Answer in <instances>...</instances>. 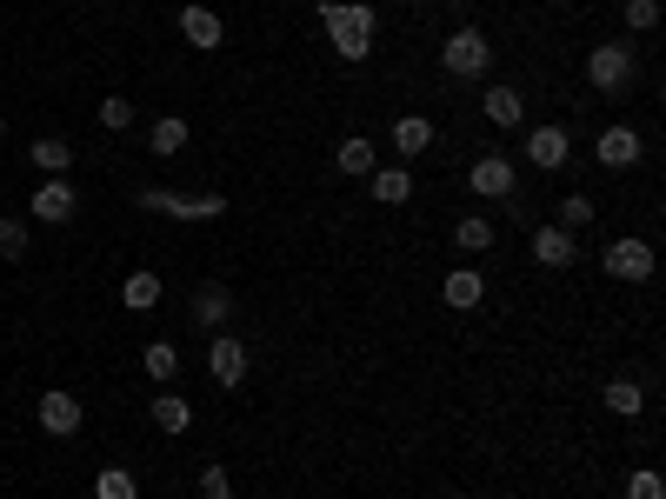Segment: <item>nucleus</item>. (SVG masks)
Here are the masks:
<instances>
[{"label":"nucleus","mask_w":666,"mask_h":499,"mask_svg":"<svg viewBox=\"0 0 666 499\" xmlns=\"http://www.w3.org/2000/svg\"><path fill=\"white\" fill-rule=\"evenodd\" d=\"M320 27H326V40H333L341 60H367L374 34H380V14L367 0H320Z\"/></svg>","instance_id":"f257e3e1"},{"label":"nucleus","mask_w":666,"mask_h":499,"mask_svg":"<svg viewBox=\"0 0 666 499\" xmlns=\"http://www.w3.org/2000/svg\"><path fill=\"white\" fill-rule=\"evenodd\" d=\"M440 67H447L453 80H480V73L493 67V40H486L480 27H453V34L440 40Z\"/></svg>","instance_id":"f03ea898"},{"label":"nucleus","mask_w":666,"mask_h":499,"mask_svg":"<svg viewBox=\"0 0 666 499\" xmlns=\"http://www.w3.org/2000/svg\"><path fill=\"white\" fill-rule=\"evenodd\" d=\"M140 207H147V213H174V220H220V213H227L220 194H166V187H147Z\"/></svg>","instance_id":"7ed1b4c3"},{"label":"nucleus","mask_w":666,"mask_h":499,"mask_svg":"<svg viewBox=\"0 0 666 499\" xmlns=\"http://www.w3.org/2000/svg\"><path fill=\"white\" fill-rule=\"evenodd\" d=\"M27 213H34L41 227H67V220L80 213V194H73V181H67V174H47V181L34 187V200H27Z\"/></svg>","instance_id":"20e7f679"},{"label":"nucleus","mask_w":666,"mask_h":499,"mask_svg":"<svg viewBox=\"0 0 666 499\" xmlns=\"http://www.w3.org/2000/svg\"><path fill=\"white\" fill-rule=\"evenodd\" d=\"M587 80H594L600 94H620L627 80H633V47H627V40H600V47L587 54Z\"/></svg>","instance_id":"39448f33"},{"label":"nucleus","mask_w":666,"mask_h":499,"mask_svg":"<svg viewBox=\"0 0 666 499\" xmlns=\"http://www.w3.org/2000/svg\"><path fill=\"white\" fill-rule=\"evenodd\" d=\"M467 187H473L480 200H514L520 174H514V160H507V153H480V160L467 166Z\"/></svg>","instance_id":"423d86ee"},{"label":"nucleus","mask_w":666,"mask_h":499,"mask_svg":"<svg viewBox=\"0 0 666 499\" xmlns=\"http://www.w3.org/2000/svg\"><path fill=\"white\" fill-rule=\"evenodd\" d=\"M600 267H607L613 280H646V274H653V240H640V233H620V240H607Z\"/></svg>","instance_id":"0eeeda50"},{"label":"nucleus","mask_w":666,"mask_h":499,"mask_svg":"<svg viewBox=\"0 0 666 499\" xmlns=\"http://www.w3.org/2000/svg\"><path fill=\"white\" fill-rule=\"evenodd\" d=\"M527 160L540 166V174H560V166L573 160V134H566V127H553V120H547V127H533V134H527Z\"/></svg>","instance_id":"6e6552de"},{"label":"nucleus","mask_w":666,"mask_h":499,"mask_svg":"<svg viewBox=\"0 0 666 499\" xmlns=\"http://www.w3.org/2000/svg\"><path fill=\"white\" fill-rule=\"evenodd\" d=\"M207 373H214L220 386H240V380H246V340L214 333V340H207Z\"/></svg>","instance_id":"1a4fd4ad"},{"label":"nucleus","mask_w":666,"mask_h":499,"mask_svg":"<svg viewBox=\"0 0 666 499\" xmlns=\"http://www.w3.org/2000/svg\"><path fill=\"white\" fill-rule=\"evenodd\" d=\"M527 254H533L540 267H553V274H560V267H573L579 246H573V233H566V227H553V220H547V227H533V233H527Z\"/></svg>","instance_id":"9d476101"},{"label":"nucleus","mask_w":666,"mask_h":499,"mask_svg":"<svg viewBox=\"0 0 666 499\" xmlns=\"http://www.w3.org/2000/svg\"><path fill=\"white\" fill-rule=\"evenodd\" d=\"M640 153H646V140H640L633 127H607V134L594 140V160H600V166H613V174L640 166Z\"/></svg>","instance_id":"9b49d317"},{"label":"nucleus","mask_w":666,"mask_h":499,"mask_svg":"<svg viewBox=\"0 0 666 499\" xmlns=\"http://www.w3.org/2000/svg\"><path fill=\"white\" fill-rule=\"evenodd\" d=\"M41 433H54V440L80 433V399H73V393H60V386L41 393Z\"/></svg>","instance_id":"f8f14e48"},{"label":"nucleus","mask_w":666,"mask_h":499,"mask_svg":"<svg viewBox=\"0 0 666 499\" xmlns=\"http://www.w3.org/2000/svg\"><path fill=\"white\" fill-rule=\"evenodd\" d=\"M181 34H187V47H200V54H214V47H227V27H220V14L214 8H181Z\"/></svg>","instance_id":"ddd939ff"},{"label":"nucleus","mask_w":666,"mask_h":499,"mask_svg":"<svg viewBox=\"0 0 666 499\" xmlns=\"http://www.w3.org/2000/svg\"><path fill=\"white\" fill-rule=\"evenodd\" d=\"M333 166H341V174H347V181H367V174H374V166H380V147H374L367 134H347L341 147H333Z\"/></svg>","instance_id":"4468645a"},{"label":"nucleus","mask_w":666,"mask_h":499,"mask_svg":"<svg viewBox=\"0 0 666 499\" xmlns=\"http://www.w3.org/2000/svg\"><path fill=\"white\" fill-rule=\"evenodd\" d=\"M427 147H434V120H427V114H400V120H393V153H400V160H421Z\"/></svg>","instance_id":"2eb2a0df"},{"label":"nucleus","mask_w":666,"mask_h":499,"mask_svg":"<svg viewBox=\"0 0 666 499\" xmlns=\"http://www.w3.org/2000/svg\"><path fill=\"white\" fill-rule=\"evenodd\" d=\"M440 300H447V306H460V313H473V306L486 300V280H480V267H453V274L440 280Z\"/></svg>","instance_id":"dca6fc26"},{"label":"nucleus","mask_w":666,"mask_h":499,"mask_svg":"<svg viewBox=\"0 0 666 499\" xmlns=\"http://www.w3.org/2000/svg\"><path fill=\"white\" fill-rule=\"evenodd\" d=\"M187 313H194V326H207V333H220V320L233 313V293H227L220 280H207V287H194V306H187Z\"/></svg>","instance_id":"f3484780"},{"label":"nucleus","mask_w":666,"mask_h":499,"mask_svg":"<svg viewBox=\"0 0 666 499\" xmlns=\"http://www.w3.org/2000/svg\"><path fill=\"white\" fill-rule=\"evenodd\" d=\"M147 413H153V427H160V433H187V427H194V406H187L181 393H153Z\"/></svg>","instance_id":"a211bd4d"},{"label":"nucleus","mask_w":666,"mask_h":499,"mask_svg":"<svg viewBox=\"0 0 666 499\" xmlns=\"http://www.w3.org/2000/svg\"><path fill=\"white\" fill-rule=\"evenodd\" d=\"M187 147V120L181 114H160L153 127H147V153H160V160H174Z\"/></svg>","instance_id":"6ab92c4d"},{"label":"nucleus","mask_w":666,"mask_h":499,"mask_svg":"<svg viewBox=\"0 0 666 499\" xmlns=\"http://www.w3.org/2000/svg\"><path fill=\"white\" fill-rule=\"evenodd\" d=\"M480 107H486V120H493V127H520L527 94H520V88H486V101H480Z\"/></svg>","instance_id":"aec40b11"},{"label":"nucleus","mask_w":666,"mask_h":499,"mask_svg":"<svg viewBox=\"0 0 666 499\" xmlns=\"http://www.w3.org/2000/svg\"><path fill=\"white\" fill-rule=\"evenodd\" d=\"M374 200L380 207H406V194H413V174H406V166H374Z\"/></svg>","instance_id":"412c9836"},{"label":"nucleus","mask_w":666,"mask_h":499,"mask_svg":"<svg viewBox=\"0 0 666 499\" xmlns=\"http://www.w3.org/2000/svg\"><path fill=\"white\" fill-rule=\"evenodd\" d=\"M140 367H147V380H160V386H166V380L181 373V347H174V340H153V347L140 353Z\"/></svg>","instance_id":"4be33fe9"},{"label":"nucleus","mask_w":666,"mask_h":499,"mask_svg":"<svg viewBox=\"0 0 666 499\" xmlns=\"http://www.w3.org/2000/svg\"><path fill=\"white\" fill-rule=\"evenodd\" d=\"M94 499H140V479L127 466H101L94 473Z\"/></svg>","instance_id":"5701e85b"},{"label":"nucleus","mask_w":666,"mask_h":499,"mask_svg":"<svg viewBox=\"0 0 666 499\" xmlns=\"http://www.w3.org/2000/svg\"><path fill=\"white\" fill-rule=\"evenodd\" d=\"M607 413H620V420H640L646 413V393L633 380H607Z\"/></svg>","instance_id":"b1692460"},{"label":"nucleus","mask_w":666,"mask_h":499,"mask_svg":"<svg viewBox=\"0 0 666 499\" xmlns=\"http://www.w3.org/2000/svg\"><path fill=\"white\" fill-rule=\"evenodd\" d=\"M120 300H127L134 313H153V306H160V274H127Z\"/></svg>","instance_id":"393cba45"},{"label":"nucleus","mask_w":666,"mask_h":499,"mask_svg":"<svg viewBox=\"0 0 666 499\" xmlns=\"http://www.w3.org/2000/svg\"><path fill=\"white\" fill-rule=\"evenodd\" d=\"M453 246H460V254H486V246H493V220L467 213V220L453 227Z\"/></svg>","instance_id":"a878e982"},{"label":"nucleus","mask_w":666,"mask_h":499,"mask_svg":"<svg viewBox=\"0 0 666 499\" xmlns=\"http://www.w3.org/2000/svg\"><path fill=\"white\" fill-rule=\"evenodd\" d=\"M594 213H600V207H594V200H587V194H566V200H560V207H553V227H566V233H579V227H587V220H594Z\"/></svg>","instance_id":"bb28decb"},{"label":"nucleus","mask_w":666,"mask_h":499,"mask_svg":"<svg viewBox=\"0 0 666 499\" xmlns=\"http://www.w3.org/2000/svg\"><path fill=\"white\" fill-rule=\"evenodd\" d=\"M27 153H34L41 174H67V166H73V147H67V140H34Z\"/></svg>","instance_id":"cd10ccee"},{"label":"nucleus","mask_w":666,"mask_h":499,"mask_svg":"<svg viewBox=\"0 0 666 499\" xmlns=\"http://www.w3.org/2000/svg\"><path fill=\"white\" fill-rule=\"evenodd\" d=\"M0 260H27V220H0Z\"/></svg>","instance_id":"c85d7f7f"},{"label":"nucleus","mask_w":666,"mask_h":499,"mask_svg":"<svg viewBox=\"0 0 666 499\" xmlns=\"http://www.w3.org/2000/svg\"><path fill=\"white\" fill-rule=\"evenodd\" d=\"M627 499H666V479H659L653 466H633V473H627Z\"/></svg>","instance_id":"c756f323"},{"label":"nucleus","mask_w":666,"mask_h":499,"mask_svg":"<svg viewBox=\"0 0 666 499\" xmlns=\"http://www.w3.org/2000/svg\"><path fill=\"white\" fill-rule=\"evenodd\" d=\"M101 127H107V134L134 127V101H127V94H107V101H101Z\"/></svg>","instance_id":"7c9ffc66"},{"label":"nucleus","mask_w":666,"mask_h":499,"mask_svg":"<svg viewBox=\"0 0 666 499\" xmlns=\"http://www.w3.org/2000/svg\"><path fill=\"white\" fill-rule=\"evenodd\" d=\"M194 499H233V479H227V466H200V492Z\"/></svg>","instance_id":"2f4dec72"},{"label":"nucleus","mask_w":666,"mask_h":499,"mask_svg":"<svg viewBox=\"0 0 666 499\" xmlns=\"http://www.w3.org/2000/svg\"><path fill=\"white\" fill-rule=\"evenodd\" d=\"M627 27L633 34H653L659 27V0H627Z\"/></svg>","instance_id":"473e14b6"},{"label":"nucleus","mask_w":666,"mask_h":499,"mask_svg":"<svg viewBox=\"0 0 666 499\" xmlns=\"http://www.w3.org/2000/svg\"><path fill=\"white\" fill-rule=\"evenodd\" d=\"M0 140H8V120H0Z\"/></svg>","instance_id":"72a5a7b5"},{"label":"nucleus","mask_w":666,"mask_h":499,"mask_svg":"<svg viewBox=\"0 0 666 499\" xmlns=\"http://www.w3.org/2000/svg\"><path fill=\"white\" fill-rule=\"evenodd\" d=\"M447 499H467V492H447Z\"/></svg>","instance_id":"f704fd0d"}]
</instances>
